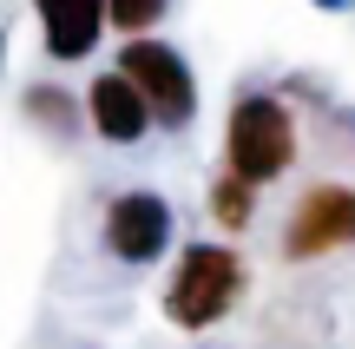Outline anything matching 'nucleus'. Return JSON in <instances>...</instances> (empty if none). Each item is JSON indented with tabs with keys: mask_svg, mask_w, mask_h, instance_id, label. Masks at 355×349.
Returning <instances> with one entry per match:
<instances>
[{
	"mask_svg": "<svg viewBox=\"0 0 355 349\" xmlns=\"http://www.w3.org/2000/svg\"><path fill=\"white\" fill-rule=\"evenodd\" d=\"M250 198H257V185L237 178V171H224V178L211 185V211H217V224H224V231H243V224H250Z\"/></svg>",
	"mask_w": 355,
	"mask_h": 349,
	"instance_id": "8",
	"label": "nucleus"
},
{
	"mask_svg": "<svg viewBox=\"0 0 355 349\" xmlns=\"http://www.w3.org/2000/svg\"><path fill=\"white\" fill-rule=\"evenodd\" d=\"M355 244V191L349 185H309L290 211V231H283V257L309 264V257H329V250Z\"/></svg>",
	"mask_w": 355,
	"mask_h": 349,
	"instance_id": "3",
	"label": "nucleus"
},
{
	"mask_svg": "<svg viewBox=\"0 0 355 349\" xmlns=\"http://www.w3.org/2000/svg\"><path fill=\"white\" fill-rule=\"evenodd\" d=\"M224 158H230L237 178L257 185V191L277 185L283 171L296 165V126H290V112H283V99H263V92L237 99L230 132H224Z\"/></svg>",
	"mask_w": 355,
	"mask_h": 349,
	"instance_id": "1",
	"label": "nucleus"
},
{
	"mask_svg": "<svg viewBox=\"0 0 355 349\" xmlns=\"http://www.w3.org/2000/svg\"><path fill=\"white\" fill-rule=\"evenodd\" d=\"M86 112H92V126H99L105 139H119V145L145 139L152 119H158L132 73H99V79H92V92H86Z\"/></svg>",
	"mask_w": 355,
	"mask_h": 349,
	"instance_id": "6",
	"label": "nucleus"
},
{
	"mask_svg": "<svg viewBox=\"0 0 355 349\" xmlns=\"http://www.w3.org/2000/svg\"><path fill=\"white\" fill-rule=\"evenodd\" d=\"M237 290H243L237 250H224V244H191L184 257H178L171 290H165V316H171L178 330H211L217 316L237 303Z\"/></svg>",
	"mask_w": 355,
	"mask_h": 349,
	"instance_id": "2",
	"label": "nucleus"
},
{
	"mask_svg": "<svg viewBox=\"0 0 355 349\" xmlns=\"http://www.w3.org/2000/svg\"><path fill=\"white\" fill-rule=\"evenodd\" d=\"M119 73H132V79H139V92L152 99L158 126H184V119L198 112V86H191L184 60H178L171 46H152V40H132V46H125V60H119Z\"/></svg>",
	"mask_w": 355,
	"mask_h": 349,
	"instance_id": "4",
	"label": "nucleus"
},
{
	"mask_svg": "<svg viewBox=\"0 0 355 349\" xmlns=\"http://www.w3.org/2000/svg\"><path fill=\"white\" fill-rule=\"evenodd\" d=\"M105 20H112V0H40V26H46V53L53 60L92 53V40H99Z\"/></svg>",
	"mask_w": 355,
	"mask_h": 349,
	"instance_id": "7",
	"label": "nucleus"
},
{
	"mask_svg": "<svg viewBox=\"0 0 355 349\" xmlns=\"http://www.w3.org/2000/svg\"><path fill=\"white\" fill-rule=\"evenodd\" d=\"M105 244H112V257H125V264H152L158 250L171 244V205L158 191L112 198V211H105Z\"/></svg>",
	"mask_w": 355,
	"mask_h": 349,
	"instance_id": "5",
	"label": "nucleus"
},
{
	"mask_svg": "<svg viewBox=\"0 0 355 349\" xmlns=\"http://www.w3.org/2000/svg\"><path fill=\"white\" fill-rule=\"evenodd\" d=\"M171 0H112V26L119 33H145L152 20H165Z\"/></svg>",
	"mask_w": 355,
	"mask_h": 349,
	"instance_id": "9",
	"label": "nucleus"
}]
</instances>
